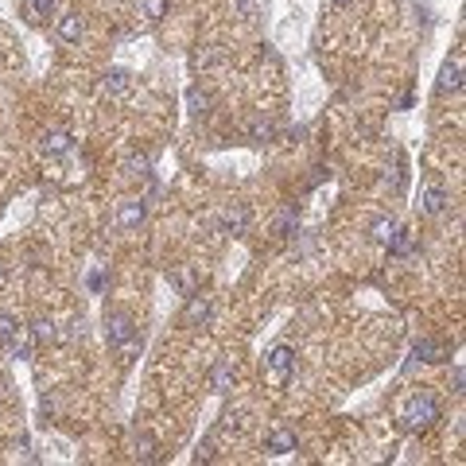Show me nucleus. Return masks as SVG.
Segmentation results:
<instances>
[{"label":"nucleus","mask_w":466,"mask_h":466,"mask_svg":"<svg viewBox=\"0 0 466 466\" xmlns=\"http://www.w3.org/2000/svg\"><path fill=\"white\" fill-rule=\"evenodd\" d=\"M439 419V404H435V396H428V393H416L412 400H408V408H404V424L412 431H424V428H431Z\"/></svg>","instance_id":"1"},{"label":"nucleus","mask_w":466,"mask_h":466,"mask_svg":"<svg viewBox=\"0 0 466 466\" xmlns=\"http://www.w3.org/2000/svg\"><path fill=\"white\" fill-rule=\"evenodd\" d=\"M268 370H272L276 381H287L296 373V350L292 346H272L268 350Z\"/></svg>","instance_id":"2"},{"label":"nucleus","mask_w":466,"mask_h":466,"mask_svg":"<svg viewBox=\"0 0 466 466\" xmlns=\"http://www.w3.org/2000/svg\"><path fill=\"white\" fill-rule=\"evenodd\" d=\"M129 90H132V74H129V70H120V66H113V70L105 74V82H101V94L113 97V101L129 97Z\"/></svg>","instance_id":"3"},{"label":"nucleus","mask_w":466,"mask_h":466,"mask_svg":"<svg viewBox=\"0 0 466 466\" xmlns=\"http://www.w3.org/2000/svg\"><path fill=\"white\" fill-rule=\"evenodd\" d=\"M136 335V326H132V319L129 315H113L105 323V338H109V346H125L129 338Z\"/></svg>","instance_id":"4"},{"label":"nucleus","mask_w":466,"mask_h":466,"mask_svg":"<svg viewBox=\"0 0 466 466\" xmlns=\"http://www.w3.org/2000/svg\"><path fill=\"white\" fill-rule=\"evenodd\" d=\"M86 36V24L78 12H62L59 16V39H66V43H78V39Z\"/></svg>","instance_id":"5"},{"label":"nucleus","mask_w":466,"mask_h":466,"mask_svg":"<svg viewBox=\"0 0 466 466\" xmlns=\"http://www.w3.org/2000/svg\"><path fill=\"white\" fill-rule=\"evenodd\" d=\"M245 229H249V210H245V206H233V210H226V214H222V233L241 237Z\"/></svg>","instance_id":"6"},{"label":"nucleus","mask_w":466,"mask_h":466,"mask_svg":"<svg viewBox=\"0 0 466 466\" xmlns=\"http://www.w3.org/2000/svg\"><path fill=\"white\" fill-rule=\"evenodd\" d=\"M237 381V370H233V361H218L214 373H210V385H214V393H229Z\"/></svg>","instance_id":"7"},{"label":"nucleus","mask_w":466,"mask_h":466,"mask_svg":"<svg viewBox=\"0 0 466 466\" xmlns=\"http://www.w3.org/2000/svg\"><path fill=\"white\" fill-rule=\"evenodd\" d=\"M206 319H210V299L191 292V303H187V311H183V323L198 326V323H206Z\"/></svg>","instance_id":"8"},{"label":"nucleus","mask_w":466,"mask_h":466,"mask_svg":"<svg viewBox=\"0 0 466 466\" xmlns=\"http://www.w3.org/2000/svg\"><path fill=\"white\" fill-rule=\"evenodd\" d=\"M419 210L424 214H443L447 210V191L443 187H428V191L419 194Z\"/></svg>","instance_id":"9"},{"label":"nucleus","mask_w":466,"mask_h":466,"mask_svg":"<svg viewBox=\"0 0 466 466\" xmlns=\"http://www.w3.org/2000/svg\"><path fill=\"white\" fill-rule=\"evenodd\" d=\"M144 214H148V206H144L140 198L125 203V206H120V229H136L144 222Z\"/></svg>","instance_id":"10"},{"label":"nucleus","mask_w":466,"mask_h":466,"mask_svg":"<svg viewBox=\"0 0 466 466\" xmlns=\"http://www.w3.org/2000/svg\"><path fill=\"white\" fill-rule=\"evenodd\" d=\"M268 451H272V454H287V451H296V431H287V428L272 431V435H268Z\"/></svg>","instance_id":"11"},{"label":"nucleus","mask_w":466,"mask_h":466,"mask_svg":"<svg viewBox=\"0 0 466 466\" xmlns=\"http://www.w3.org/2000/svg\"><path fill=\"white\" fill-rule=\"evenodd\" d=\"M443 90H451V94H458L463 90V59H454V62H447L443 66Z\"/></svg>","instance_id":"12"},{"label":"nucleus","mask_w":466,"mask_h":466,"mask_svg":"<svg viewBox=\"0 0 466 466\" xmlns=\"http://www.w3.org/2000/svg\"><path fill=\"white\" fill-rule=\"evenodd\" d=\"M70 132H51L47 140H43V155H66L70 152Z\"/></svg>","instance_id":"13"},{"label":"nucleus","mask_w":466,"mask_h":466,"mask_svg":"<svg viewBox=\"0 0 466 466\" xmlns=\"http://www.w3.org/2000/svg\"><path fill=\"white\" fill-rule=\"evenodd\" d=\"M8 350H12V358H31V354H36V335H31V331H20V335H16L12 338V346H8Z\"/></svg>","instance_id":"14"},{"label":"nucleus","mask_w":466,"mask_h":466,"mask_svg":"<svg viewBox=\"0 0 466 466\" xmlns=\"http://www.w3.org/2000/svg\"><path fill=\"white\" fill-rule=\"evenodd\" d=\"M164 12H168V0H140V16L148 20V24L164 20Z\"/></svg>","instance_id":"15"},{"label":"nucleus","mask_w":466,"mask_h":466,"mask_svg":"<svg viewBox=\"0 0 466 466\" xmlns=\"http://www.w3.org/2000/svg\"><path fill=\"white\" fill-rule=\"evenodd\" d=\"M396 229H400V226H396V218H381V222H373V241H381V245H389Z\"/></svg>","instance_id":"16"},{"label":"nucleus","mask_w":466,"mask_h":466,"mask_svg":"<svg viewBox=\"0 0 466 466\" xmlns=\"http://www.w3.org/2000/svg\"><path fill=\"white\" fill-rule=\"evenodd\" d=\"M416 358H424V361H443V358H447V350H443L439 342H428V338H424V342H416Z\"/></svg>","instance_id":"17"},{"label":"nucleus","mask_w":466,"mask_h":466,"mask_svg":"<svg viewBox=\"0 0 466 466\" xmlns=\"http://www.w3.org/2000/svg\"><path fill=\"white\" fill-rule=\"evenodd\" d=\"M20 331H24V326L16 323L12 315H0V346H12V338L20 335Z\"/></svg>","instance_id":"18"},{"label":"nucleus","mask_w":466,"mask_h":466,"mask_svg":"<svg viewBox=\"0 0 466 466\" xmlns=\"http://www.w3.org/2000/svg\"><path fill=\"white\" fill-rule=\"evenodd\" d=\"M389 249H393L396 257H404V253L412 249V233H408V229H396L393 241H389Z\"/></svg>","instance_id":"19"},{"label":"nucleus","mask_w":466,"mask_h":466,"mask_svg":"<svg viewBox=\"0 0 466 466\" xmlns=\"http://www.w3.org/2000/svg\"><path fill=\"white\" fill-rule=\"evenodd\" d=\"M31 335H36V342H51V338H55V323H47V319H43V323L31 326Z\"/></svg>","instance_id":"20"},{"label":"nucleus","mask_w":466,"mask_h":466,"mask_svg":"<svg viewBox=\"0 0 466 466\" xmlns=\"http://www.w3.org/2000/svg\"><path fill=\"white\" fill-rule=\"evenodd\" d=\"M272 125H268V120H257V125H253V140H272Z\"/></svg>","instance_id":"21"},{"label":"nucleus","mask_w":466,"mask_h":466,"mask_svg":"<svg viewBox=\"0 0 466 466\" xmlns=\"http://www.w3.org/2000/svg\"><path fill=\"white\" fill-rule=\"evenodd\" d=\"M191 109H194V113H206V109H210V94H198V90H191Z\"/></svg>","instance_id":"22"},{"label":"nucleus","mask_w":466,"mask_h":466,"mask_svg":"<svg viewBox=\"0 0 466 466\" xmlns=\"http://www.w3.org/2000/svg\"><path fill=\"white\" fill-rule=\"evenodd\" d=\"M31 12H36V16H51V12H55V0H31Z\"/></svg>","instance_id":"23"},{"label":"nucleus","mask_w":466,"mask_h":466,"mask_svg":"<svg viewBox=\"0 0 466 466\" xmlns=\"http://www.w3.org/2000/svg\"><path fill=\"white\" fill-rule=\"evenodd\" d=\"M136 454H140V458H152V439H140V443H136Z\"/></svg>","instance_id":"24"},{"label":"nucleus","mask_w":466,"mask_h":466,"mask_svg":"<svg viewBox=\"0 0 466 466\" xmlns=\"http://www.w3.org/2000/svg\"><path fill=\"white\" fill-rule=\"evenodd\" d=\"M331 4H335V8H346V4H350V0H331Z\"/></svg>","instance_id":"25"},{"label":"nucleus","mask_w":466,"mask_h":466,"mask_svg":"<svg viewBox=\"0 0 466 466\" xmlns=\"http://www.w3.org/2000/svg\"><path fill=\"white\" fill-rule=\"evenodd\" d=\"M0 284H4V264H0Z\"/></svg>","instance_id":"26"}]
</instances>
